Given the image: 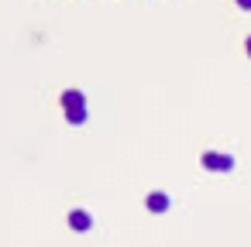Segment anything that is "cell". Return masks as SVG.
<instances>
[{
    "mask_svg": "<svg viewBox=\"0 0 251 247\" xmlns=\"http://www.w3.org/2000/svg\"><path fill=\"white\" fill-rule=\"evenodd\" d=\"M203 168L206 172H234V158L227 151H203Z\"/></svg>",
    "mask_w": 251,
    "mask_h": 247,
    "instance_id": "cell-1",
    "label": "cell"
},
{
    "mask_svg": "<svg viewBox=\"0 0 251 247\" xmlns=\"http://www.w3.org/2000/svg\"><path fill=\"white\" fill-rule=\"evenodd\" d=\"M69 226H73L76 233H90V230H93V216H90L86 209H73V213H69Z\"/></svg>",
    "mask_w": 251,
    "mask_h": 247,
    "instance_id": "cell-2",
    "label": "cell"
},
{
    "mask_svg": "<svg viewBox=\"0 0 251 247\" xmlns=\"http://www.w3.org/2000/svg\"><path fill=\"white\" fill-rule=\"evenodd\" d=\"M86 107V93L83 90H66L62 93V110H83Z\"/></svg>",
    "mask_w": 251,
    "mask_h": 247,
    "instance_id": "cell-3",
    "label": "cell"
},
{
    "mask_svg": "<svg viewBox=\"0 0 251 247\" xmlns=\"http://www.w3.org/2000/svg\"><path fill=\"white\" fill-rule=\"evenodd\" d=\"M145 206H148V213H165V209L172 206V199H169L165 192H148V199H145Z\"/></svg>",
    "mask_w": 251,
    "mask_h": 247,
    "instance_id": "cell-4",
    "label": "cell"
},
{
    "mask_svg": "<svg viewBox=\"0 0 251 247\" xmlns=\"http://www.w3.org/2000/svg\"><path fill=\"white\" fill-rule=\"evenodd\" d=\"M86 120H90L86 107H83V110H66V124H73V127H83Z\"/></svg>",
    "mask_w": 251,
    "mask_h": 247,
    "instance_id": "cell-5",
    "label": "cell"
},
{
    "mask_svg": "<svg viewBox=\"0 0 251 247\" xmlns=\"http://www.w3.org/2000/svg\"><path fill=\"white\" fill-rule=\"evenodd\" d=\"M234 4H237L241 11H251V0H234Z\"/></svg>",
    "mask_w": 251,
    "mask_h": 247,
    "instance_id": "cell-6",
    "label": "cell"
},
{
    "mask_svg": "<svg viewBox=\"0 0 251 247\" xmlns=\"http://www.w3.org/2000/svg\"><path fill=\"white\" fill-rule=\"evenodd\" d=\"M244 52H248V59H251V35H248V42H244Z\"/></svg>",
    "mask_w": 251,
    "mask_h": 247,
    "instance_id": "cell-7",
    "label": "cell"
}]
</instances>
